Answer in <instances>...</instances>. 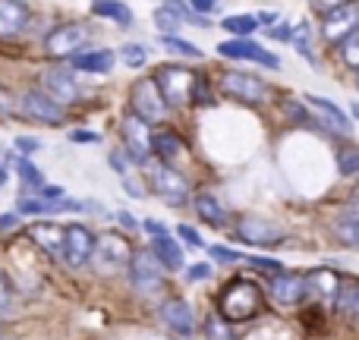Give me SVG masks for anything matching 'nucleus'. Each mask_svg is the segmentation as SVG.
Masks as SVG:
<instances>
[{
  "label": "nucleus",
  "instance_id": "f704fd0d",
  "mask_svg": "<svg viewBox=\"0 0 359 340\" xmlns=\"http://www.w3.org/2000/svg\"><path fill=\"white\" fill-rule=\"evenodd\" d=\"M341 60L347 63L350 69H359V29L347 38V41H341Z\"/></svg>",
  "mask_w": 359,
  "mask_h": 340
},
{
  "label": "nucleus",
  "instance_id": "ddd939ff",
  "mask_svg": "<svg viewBox=\"0 0 359 340\" xmlns=\"http://www.w3.org/2000/svg\"><path fill=\"white\" fill-rule=\"evenodd\" d=\"M309 297V280L306 274H293V271H284V274H274L271 278V299L278 306H299L303 299Z\"/></svg>",
  "mask_w": 359,
  "mask_h": 340
},
{
  "label": "nucleus",
  "instance_id": "a878e982",
  "mask_svg": "<svg viewBox=\"0 0 359 340\" xmlns=\"http://www.w3.org/2000/svg\"><path fill=\"white\" fill-rule=\"evenodd\" d=\"M196 211H198V217H202L205 224H211L215 230H221V227H227V211H224V205L217 202L215 196H196Z\"/></svg>",
  "mask_w": 359,
  "mask_h": 340
},
{
  "label": "nucleus",
  "instance_id": "0eeeda50",
  "mask_svg": "<svg viewBox=\"0 0 359 340\" xmlns=\"http://www.w3.org/2000/svg\"><path fill=\"white\" fill-rule=\"evenodd\" d=\"M149 183L168 205H183L189 198V179L170 164H149Z\"/></svg>",
  "mask_w": 359,
  "mask_h": 340
},
{
  "label": "nucleus",
  "instance_id": "680f3d73",
  "mask_svg": "<svg viewBox=\"0 0 359 340\" xmlns=\"http://www.w3.org/2000/svg\"><path fill=\"white\" fill-rule=\"evenodd\" d=\"M356 86H359V69H356Z\"/></svg>",
  "mask_w": 359,
  "mask_h": 340
},
{
  "label": "nucleus",
  "instance_id": "ea45409f",
  "mask_svg": "<svg viewBox=\"0 0 359 340\" xmlns=\"http://www.w3.org/2000/svg\"><path fill=\"white\" fill-rule=\"evenodd\" d=\"M246 261L252 268H259V271H268V274H284V265L274 259H262V255H246Z\"/></svg>",
  "mask_w": 359,
  "mask_h": 340
},
{
  "label": "nucleus",
  "instance_id": "c03bdc74",
  "mask_svg": "<svg viewBox=\"0 0 359 340\" xmlns=\"http://www.w3.org/2000/svg\"><path fill=\"white\" fill-rule=\"evenodd\" d=\"M208 252H211V259H217V261H246L236 249H227V246H211Z\"/></svg>",
  "mask_w": 359,
  "mask_h": 340
},
{
  "label": "nucleus",
  "instance_id": "423d86ee",
  "mask_svg": "<svg viewBox=\"0 0 359 340\" xmlns=\"http://www.w3.org/2000/svg\"><path fill=\"white\" fill-rule=\"evenodd\" d=\"M130 111L139 114L145 123H161L168 117V101H164L161 88H158L155 79H139L133 82V92H130Z\"/></svg>",
  "mask_w": 359,
  "mask_h": 340
},
{
  "label": "nucleus",
  "instance_id": "49530a36",
  "mask_svg": "<svg viewBox=\"0 0 359 340\" xmlns=\"http://www.w3.org/2000/svg\"><path fill=\"white\" fill-rule=\"evenodd\" d=\"M13 306V287H10V280L0 274V309H10Z\"/></svg>",
  "mask_w": 359,
  "mask_h": 340
},
{
  "label": "nucleus",
  "instance_id": "2f4dec72",
  "mask_svg": "<svg viewBox=\"0 0 359 340\" xmlns=\"http://www.w3.org/2000/svg\"><path fill=\"white\" fill-rule=\"evenodd\" d=\"M161 48H168L170 54H180V57H202V50L196 48V44H189V41H183V38H177V35H161Z\"/></svg>",
  "mask_w": 359,
  "mask_h": 340
},
{
  "label": "nucleus",
  "instance_id": "603ef678",
  "mask_svg": "<svg viewBox=\"0 0 359 340\" xmlns=\"http://www.w3.org/2000/svg\"><path fill=\"white\" fill-rule=\"evenodd\" d=\"M107 161H111V170L126 173V158L120 155V151H111V155H107Z\"/></svg>",
  "mask_w": 359,
  "mask_h": 340
},
{
  "label": "nucleus",
  "instance_id": "3c124183",
  "mask_svg": "<svg viewBox=\"0 0 359 340\" xmlns=\"http://www.w3.org/2000/svg\"><path fill=\"white\" fill-rule=\"evenodd\" d=\"M341 221H350V224H359V198H353V202L344 208V217Z\"/></svg>",
  "mask_w": 359,
  "mask_h": 340
},
{
  "label": "nucleus",
  "instance_id": "09e8293b",
  "mask_svg": "<svg viewBox=\"0 0 359 340\" xmlns=\"http://www.w3.org/2000/svg\"><path fill=\"white\" fill-rule=\"evenodd\" d=\"M186 278H189V280H208L211 278V268L208 265H192V268H186Z\"/></svg>",
  "mask_w": 359,
  "mask_h": 340
},
{
  "label": "nucleus",
  "instance_id": "2eb2a0df",
  "mask_svg": "<svg viewBox=\"0 0 359 340\" xmlns=\"http://www.w3.org/2000/svg\"><path fill=\"white\" fill-rule=\"evenodd\" d=\"M236 240L249 243V246H274V243L284 240V233H280L271 221H262V217H240V221H236Z\"/></svg>",
  "mask_w": 359,
  "mask_h": 340
},
{
  "label": "nucleus",
  "instance_id": "f257e3e1",
  "mask_svg": "<svg viewBox=\"0 0 359 340\" xmlns=\"http://www.w3.org/2000/svg\"><path fill=\"white\" fill-rule=\"evenodd\" d=\"M262 306H265V297L252 280H230L217 299V312L227 322H249L262 312Z\"/></svg>",
  "mask_w": 359,
  "mask_h": 340
},
{
  "label": "nucleus",
  "instance_id": "cd10ccee",
  "mask_svg": "<svg viewBox=\"0 0 359 340\" xmlns=\"http://www.w3.org/2000/svg\"><path fill=\"white\" fill-rule=\"evenodd\" d=\"M155 25H158L161 35H177V29L183 25V19H180V13L170 4H161L155 10Z\"/></svg>",
  "mask_w": 359,
  "mask_h": 340
},
{
  "label": "nucleus",
  "instance_id": "f03ea898",
  "mask_svg": "<svg viewBox=\"0 0 359 340\" xmlns=\"http://www.w3.org/2000/svg\"><path fill=\"white\" fill-rule=\"evenodd\" d=\"M133 246L123 233H98V243H95V255L88 265L95 268L98 274L111 278V274L123 271V268L133 265Z\"/></svg>",
  "mask_w": 359,
  "mask_h": 340
},
{
  "label": "nucleus",
  "instance_id": "72a5a7b5",
  "mask_svg": "<svg viewBox=\"0 0 359 340\" xmlns=\"http://www.w3.org/2000/svg\"><path fill=\"white\" fill-rule=\"evenodd\" d=\"M280 107H284V114H287L290 120H297V123H303V126H312V123H316V120H312V114L306 111L303 101H297V98H284V101H280Z\"/></svg>",
  "mask_w": 359,
  "mask_h": 340
},
{
  "label": "nucleus",
  "instance_id": "1a4fd4ad",
  "mask_svg": "<svg viewBox=\"0 0 359 340\" xmlns=\"http://www.w3.org/2000/svg\"><path fill=\"white\" fill-rule=\"evenodd\" d=\"M130 280L139 293L151 297L164 287V265L155 259V252H136L130 265Z\"/></svg>",
  "mask_w": 359,
  "mask_h": 340
},
{
  "label": "nucleus",
  "instance_id": "9b49d317",
  "mask_svg": "<svg viewBox=\"0 0 359 340\" xmlns=\"http://www.w3.org/2000/svg\"><path fill=\"white\" fill-rule=\"evenodd\" d=\"M95 243H98V236H95L86 224H69V227H67V249H63V261H67L69 268L88 265V261H92V255H95Z\"/></svg>",
  "mask_w": 359,
  "mask_h": 340
},
{
  "label": "nucleus",
  "instance_id": "c85d7f7f",
  "mask_svg": "<svg viewBox=\"0 0 359 340\" xmlns=\"http://www.w3.org/2000/svg\"><path fill=\"white\" fill-rule=\"evenodd\" d=\"M337 312H344L347 318H356L359 322V284H347L337 297Z\"/></svg>",
  "mask_w": 359,
  "mask_h": 340
},
{
  "label": "nucleus",
  "instance_id": "a19ab883",
  "mask_svg": "<svg viewBox=\"0 0 359 340\" xmlns=\"http://www.w3.org/2000/svg\"><path fill=\"white\" fill-rule=\"evenodd\" d=\"M344 4H350V0H309V6H312V10H316L318 13V16H328V13H334V10H341V6Z\"/></svg>",
  "mask_w": 359,
  "mask_h": 340
},
{
  "label": "nucleus",
  "instance_id": "c9c22d12",
  "mask_svg": "<svg viewBox=\"0 0 359 340\" xmlns=\"http://www.w3.org/2000/svg\"><path fill=\"white\" fill-rule=\"evenodd\" d=\"M337 170H341L344 177H356L359 173V149L337 151Z\"/></svg>",
  "mask_w": 359,
  "mask_h": 340
},
{
  "label": "nucleus",
  "instance_id": "5701e85b",
  "mask_svg": "<svg viewBox=\"0 0 359 340\" xmlns=\"http://www.w3.org/2000/svg\"><path fill=\"white\" fill-rule=\"evenodd\" d=\"M16 208L22 211V215H57V211H82L86 205L73 202V198H57V202H50V198L25 196V198H19Z\"/></svg>",
  "mask_w": 359,
  "mask_h": 340
},
{
  "label": "nucleus",
  "instance_id": "bb28decb",
  "mask_svg": "<svg viewBox=\"0 0 359 340\" xmlns=\"http://www.w3.org/2000/svg\"><path fill=\"white\" fill-rule=\"evenodd\" d=\"M155 155L161 158L164 164L177 161V158L183 155V139H180L177 132H170V130H161V132H155Z\"/></svg>",
  "mask_w": 359,
  "mask_h": 340
},
{
  "label": "nucleus",
  "instance_id": "58836bf2",
  "mask_svg": "<svg viewBox=\"0 0 359 340\" xmlns=\"http://www.w3.org/2000/svg\"><path fill=\"white\" fill-rule=\"evenodd\" d=\"M293 48H297L299 54H303L306 60L316 67V60H312V44H309V25H306V22H299L297 29H293Z\"/></svg>",
  "mask_w": 359,
  "mask_h": 340
},
{
  "label": "nucleus",
  "instance_id": "4c0bfd02",
  "mask_svg": "<svg viewBox=\"0 0 359 340\" xmlns=\"http://www.w3.org/2000/svg\"><path fill=\"white\" fill-rule=\"evenodd\" d=\"M334 233L344 246L350 249H359V224H350V221H337L334 224Z\"/></svg>",
  "mask_w": 359,
  "mask_h": 340
},
{
  "label": "nucleus",
  "instance_id": "f8f14e48",
  "mask_svg": "<svg viewBox=\"0 0 359 340\" xmlns=\"http://www.w3.org/2000/svg\"><path fill=\"white\" fill-rule=\"evenodd\" d=\"M359 29V4H344L341 10H334V13H328V16L322 19V35L328 38L331 44H341V41H347L350 35Z\"/></svg>",
  "mask_w": 359,
  "mask_h": 340
},
{
  "label": "nucleus",
  "instance_id": "e433bc0d",
  "mask_svg": "<svg viewBox=\"0 0 359 340\" xmlns=\"http://www.w3.org/2000/svg\"><path fill=\"white\" fill-rule=\"evenodd\" d=\"M205 334H208V340H233L224 315H211L208 322H205Z\"/></svg>",
  "mask_w": 359,
  "mask_h": 340
},
{
  "label": "nucleus",
  "instance_id": "39448f33",
  "mask_svg": "<svg viewBox=\"0 0 359 340\" xmlns=\"http://www.w3.org/2000/svg\"><path fill=\"white\" fill-rule=\"evenodd\" d=\"M120 136H123L126 155L133 158V164H149V158L155 155V136L149 132V123H145L139 114H123L120 120Z\"/></svg>",
  "mask_w": 359,
  "mask_h": 340
},
{
  "label": "nucleus",
  "instance_id": "a211bd4d",
  "mask_svg": "<svg viewBox=\"0 0 359 340\" xmlns=\"http://www.w3.org/2000/svg\"><path fill=\"white\" fill-rule=\"evenodd\" d=\"M32 22V10L22 0H0V38H19Z\"/></svg>",
  "mask_w": 359,
  "mask_h": 340
},
{
  "label": "nucleus",
  "instance_id": "b1692460",
  "mask_svg": "<svg viewBox=\"0 0 359 340\" xmlns=\"http://www.w3.org/2000/svg\"><path fill=\"white\" fill-rule=\"evenodd\" d=\"M151 252H155V259L164 265V271H180L183 268V249H180V243L174 236H155L151 240Z\"/></svg>",
  "mask_w": 359,
  "mask_h": 340
},
{
  "label": "nucleus",
  "instance_id": "6e6552de",
  "mask_svg": "<svg viewBox=\"0 0 359 340\" xmlns=\"http://www.w3.org/2000/svg\"><path fill=\"white\" fill-rule=\"evenodd\" d=\"M86 41H88L86 25L82 22H63L44 38V50H48V57H69V60H73Z\"/></svg>",
  "mask_w": 359,
  "mask_h": 340
},
{
  "label": "nucleus",
  "instance_id": "052dcab7",
  "mask_svg": "<svg viewBox=\"0 0 359 340\" xmlns=\"http://www.w3.org/2000/svg\"><path fill=\"white\" fill-rule=\"evenodd\" d=\"M350 111H353V117L359 120V101H353V104H350Z\"/></svg>",
  "mask_w": 359,
  "mask_h": 340
},
{
  "label": "nucleus",
  "instance_id": "de8ad7c7",
  "mask_svg": "<svg viewBox=\"0 0 359 340\" xmlns=\"http://www.w3.org/2000/svg\"><path fill=\"white\" fill-rule=\"evenodd\" d=\"M189 6L198 13V16H208V13L217 10V0H189Z\"/></svg>",
  "mask_w": 359,
  "mask_h": 340
},
{
  "label": "nucleus",
  "instance_id": "6e6d98bb",
  "mask_svg": "<svg viewBox=\"0 0 359 340\" xmlns=\"http://www.w3.org/2000/svg\"><path fill=\"white\" fill-rule=\"evenodd\" d=\"M19 227V215H0V230H13Z\"/></svg>",
  "mask_w": 359,
  "mask_h": 340
},
{
  "label": "nucleus",
  "instance_id": "473e14b6",
  "mask_svg": "<svg viewBox=\"0 0 359 340\" xmlns=\"http://www.w3.org/2000/svg\"><path fill=\"white\" fill-rule=\"evenodd\" d=\"M120 60H123L126 67H145V63H149V48H145V44H123V48H120Z\"/></svg>",
  "mask_w": 359,
  "mask_h": 340
},
{
  "label": "nucleus",
  "instance_id": "4468645a",
  "mask_svg": "<svg viewBox=\"0 0 359 340\" xmlns=\"http://www.w3.org/2000/svg\"><path fill=\"white\" fill-rule=\"evenodd\" d=\"M217 54L221 57H233V60H255L268 69H280V57H274L271 50H265L262 44L249 41V38H236V41H224L217 44Z\"/></svg>",
  "mask_w": 359,
  "mask_h": 340
},
{
  "label": "nucleus",
  "instance_id": "e2e57ef3",
  "mask_svg": "<svg viewBox=\"0 0 359 340\" xmlns=\"http://www.w3.org/2000/svg\"><path fill=\"white\" fill-rule=\"evenodd\" d=\"M0 337H4V331H0Z\"/></svg>",
  "mask_w": 359,
  "mask_h": 340
},
{
  "label": "nucleus",
  "instance_id": "4d7b16f0",
  "mask_svg": "<svg viewBox=\"0 0 359 340\" xmlns=\"http://www.w3.org/2000/svg\"><path fill=\"white\" fill-rule=\"evenodd\" d=\"M117 221L123 224V227H136V221H133V217L126 215V211H117Z\"/></svg>",
  "mask_w": 359,
  "mask_h": 340
},
{
  "label": "nucleus",
  "instance_id": "393cba45",
  "mask_svg": "<svg viewBox=\"0 0 359 340\" xmlns=\"http://www.w3.org/2000/svg\"><path fill=\"white\" fill-rule=\"evenodd\" d=\"M92 13L101 19H111V22L117 25H133V10L123 4V0H95L92 4Z\"/></svg>",
  "mask_w": 359,
  "mask_h": 340
},
{
  "label": "nucleus",
  "instance_id": "37998d69",
  "mask_svg": "<svg viewBox=\"0 0 359 340\" xmlns=\"http://www.w3.org/2000/svg\"><path fill=\"white\" fill-rule=\"evenodd\" d=\"M69 142H76V145H98L101 136H98V132H92V130H73V132H69Z\"/></svg>",
  "mask_w": 359,
  "mask_h": 340
},
{
  "label": "nucleus",
  "instance_id": "4be33fe9",
  "mask_svg": "<svg viewBox=\"0 0 359 340\" xmlns=\"http://www.w3.org/2000/svg\"><path fill=\"white\" fill-rule=\"evenodd\" d=\"M114 50L107 48H98V50H86V54H76L73 60H69V67L79 69V73H95V76H104L114 69Z\"/></svg>",
  "mask_w": 359,
  "mask_h": 340
},
{
  "label": "nucleus",
  "instance_id": "9d476101",
  "mask_svg": "<svg viewBox=\"0 0 359 340\" xmlns=\"http://www.w3.org/2000/svg\"><path fill=\"white\" fill-rule=\"evenodd\" d=\"M22 111H25V117H32L35 123H44V126H60L63 117H67L63 104L50 98L44 88H35V92L22 95Z\"/></svg>",
  "mask_w": 359,
  "mask_h": 340
},
{
  "label": "nucleus",
  "instance_id": "7c9ffc66",
  "mask_svg": "<svg viewBox=\"0 0 359 340\" xmlns=\"http://www.w3.org/2000/svg\"><path fill=\"white\" fill-rule=\"evenodd\" d=\"M16 173H19V179H22L29 189H35V186H44V173L38 170L35 164L29 161V158H22V155L16 158Z\"/></svg>",
  "mask_w": 359,
  "mask_h": 340
},
{
  "label": "nucleus",
  "instance_id": "a18cd8bd",
  "mask_svg": "<svg viewBox=\"0 0 359 340\" xmlns=\"http://www.w3.org/2000/svg\"><path fill=\"white\" fill-rule=\"evenodd\" d=\"M177 233L183 236V243H189V246H196V249H202V246H205L202 236H198V230H196V227H189V224H180Z\"/></svg>",
  "mask_w": 359,
  "mask_h": 340
},
{
  "label": "nucleus",
  "instance_id": "7ed1b4c3",
  "mask_svg": "<svg viewBox=\"0 0 359 340\" xmlns=\"http://www.w3.org/2000/svg\"><path fill=\"white\" fill-rule=\"evenodd\" d=\"M155 82L161 88L168 107H186L192 104V92H196V73L180 63H168V67H158Z\"/></svg>",
  "mask_w": 359,
  "mask_h": 340
},
{
  "label": "nucleus",
  "instance_id": "5fc2aeb1",
  "mask_svg": "<svg viewBox=\"0 0 359 340\" xmlns=\"http://www.w3.org/2000/svg\"><path fill=\"white\" fill-rule=\"evenodd\" d=\"M16 149H22V151H38V149H41V142H35V139H25V136H19V139H16Z\"/></svg>",
  "mask_w": 359,
  "mask_h": 340
},
{
  "label": "nucleus",
  "instance_id": "13d9d810",
  "mask_svg": "<svg viewBox=\"0 0 359 340\" xmlns=\"http://www.w3.org/2000/svg\"><path fill=\"white\" fill-rule=\"evenodd\" d=\"M259 22H265V25L278 22V13H259Z\"/></svg>",
  "mask_w": 359,
  "mask_h": 340
},
{
  "label": "nucleus",
  "instance_id": "20e7f679",
  "mask_svg": "<svg viewBox=\"0 0 359 340\" xmlns=\"http://www.w3.org/2000/svg\"><path fill=\"white\" fill-rule=\"evenodd\" d=\"M224 95L236 98L240 104H249V107H259L268 101V86L252 73H243V69H224L221 79H217Z\"/></svg>",
  "mask_w": 359,
  "mask_h": 340
},
{
  "label": "nucleus",
  "instance_id": "dca6fc26",
  "mask_svg": "<svg viewBox=\"0 0 359 340\" xmlns=\"http://www.w3.org/2000/svg\"><path fill=\"white\" fill-rule=\"evenodd\" d=\"M41 86H44V92H48L54 101H60V104L79 98V82H76V76L69 67H50L48 73L41 76Z\"/></svg>",
  "mask_w": 359,
  "mask_h": 340
},
{
  "label": "nucleus",
  "instance_id": "f3484780",
  "mask_svg": "<svg viewBox=\"0 0 359 340\" xmlns=\"http://www.w3.org/2000/svg\"><path fill=\"white\" fill-rule=\"evenodd\" d=\"M306 104L309 107H316V114H318V126H322L325 132H337V136H350V117L341 111V107L334 104V101H328V98H318V95H312V98H306Z\"/></svg>",
  "mask_w": 359,
  "mask_h": 340
},
{
  "label": "nucleus",
  "instance_id": "79ce46f5",
  "mask_svg": "<svg viewBox=\"0 0 359 340\" xmlns=\"http://www.w3.org/2000/svg\"><path fill=\"white\" fill-rule=\"evenodd\" d=\"M32 196H35V198H50V202H57V198H63V186H54V183L35 186V189H32Z\"/></svg>",
  "mask_w": 359,
  "mask_h": 340
},
{
  "label": "nucleus",
  "instance_id": "bf43d9fd",
  "mask_svg": "<svg viewBox=\"0 0 359 340\" xmlns=\"http://www.w3.org/2000/svg\"><path fill=\"white\" fill-rule=\"evenodd\" d=\"M4 186H6V168L0 164V189H4Z\"/></svg>",
  "mask_w": 359,
  "mask_h": 340
},
{
  "label": "nucleus",
  "instance_id": "412c9836",
  "mask_svg": "<svg viewBox=\"0 0 359 340\" xmlns=\"http://www.w3.org/2000/svg\"><path fill=\"white\" fill-rule=\"evenodd\" d=\"M29 236L48 255H63V249H67V227H60V224H50V221L48 224H35V227L29 230Z\"/></svg>",
  "mask_w": 359,
  "mask_h": 340
},
{
  "label": "nucleus",
  "instance_id": "c756f323",
  "mask_svg": "<svg viewBox=\"0 0 359 340\" xmlns=\"http://www.w3.org/2000/svg\"><path fill=\"white\" fill-rule=\"evenodd\" d=\"M221 25H224V32H230V35L246 38L259 29V16H227Z\"/></svg>",
  "mask_w": 359,
  "mask_h": 340
},
{
  "label": "nucleus",
  "instance_id": "aec40b11",
  "mask_svg": "<svg viewBox=\"0 0 359 340\" xmlns=\"http://www.w3.org/2000/svg\"><path fill=\"white\" fill-rule=\"evenodd\" d=\"M161 322L183 337L192 334V328H196V318H192V309L186 299H168V303L161 306Z\"/></svg>",
  "mask_w": 359,
  "mask_h": 340
},
{
  "label": "nucleus",
  "instance_id": "864d4df0",
  "mask_svg": "<svg viewBox=\"0 0 359 340\" xmlns=\"http://www.w3.org/2000/svg\"><path fill=\"white\" fill-rule=\"evenodd\" d=\"M271 38H278V41H293V29L290 25H278V29L271 32Z\"/></svg>",
  "mask_w": 359,
  "mask_h": 340
},
{
  "label": "nucleus",
  "instance_id": "6ab92c4d",
  "mask_svg": "<svg viewBox=\"0 0 359 340\" xmlns=\"http://www.w3.org/2000/svg\"><path fill=\"white\" fill-rule=\"evenodd\" d=\"M306 280H309V297H318L325 306H337V297H341L344 284L331 268H316V271L306 274Z\"/></svg>",
  "mask_w": 359,
  "mask_h": 340
},
{
  "label": "nucleus",
  "instance_id": "8fccbe9b",
  "mask_svg": "<svg viewBox=\"0 0 359 340\" xmlns=\"http://www.w3.org/2000/svg\"><path fill=\"white\" fill-rule=\"evenodd\" d=\"M142 227H145V233H151V240H155V236H170V230L164 227V224H158V221H145Z\"/></svg>",
  "mask_w": 359,
  "mask_h": 340
}]
</instances>
